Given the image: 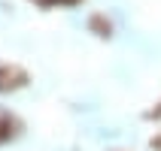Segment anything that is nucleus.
I'll return each mask as SVG.
<instances>
[{
  "mask_svg": "<svg viewBox=\"0 0 161 151\" xmlns=\"http://www.w3.org/2000/svg\"><path fill=\"white\" fill-rule=\"evenodd\" d=\"M25 82H27V76L18 70V67H0V94L18 88V85H25Z\"/></svg>",
  "mask_w": 161,
  "mask_h": 151,
  "instance_id": "1",
  "label": "nucleus"
},
{
  "mask_svg": "<svg viewBox=\"0 0 161 151\" xmlns=\"http://www.w3.org/2000/svg\"><path fill=\"white\" fill-rule=\"evenodd\" d=\"M15 133H18V121H15V115H9L6 109H0V145L9 142V139H15Z\"/></svg>",
  "mask_w": 161,
  "mask_h": 151,
  "instance_id": "2",
  "label": "nucleus"
},
{
  "mask_svg": "<svg viewBox=\"0 0 161 151\" xmlns=\"http://www.w3.org/2000/svg\"><path fill=\"white\" fill-rule=\"evenodd\" d=\"M36 3H43V6H55V3H64V6H70L76 0H36Z\"/></svg>",
  "mask_w": 161,
  "mask_h": 151,
  "instance_id": "3",
  "label": "nucleus"
}]
</instances>
